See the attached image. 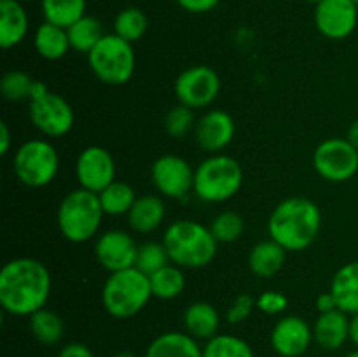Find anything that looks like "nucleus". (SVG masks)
<instances>
[{
    "label": "nucleus",
    "mask_w": 358,
    "mask_h": 357,
    "mask_svg": "<svg viewBox=\"0 0 358 357\" xmlns=\"http://www.w3.org/2000/svg\"><path fill=\"white\" fill-rule=\"evenodd\" d=\"M128 223L133 231L136 233H152L163 224L166 216V206L164 202L156 195H145L136 198L131 210L128 214Z\"/></svg>",
    "instance_id": "nucleus-21"
},
{
    "label": "nucleus",
    "mask_w": 358,
    "mask_h": 357,
    "mask_svg": "<svg viewBox=\"0 0 358 357\" xmlns=\"http://www.w3.org/2000/svg\"><path fill=\"white\" fill-rule=\"evenodd\" d=\"M66 34H69L70 49L77 52H86V55H90L91 49L105 35L101 31L100 21L93 16H87V14L80 18V20H77L73 24H70L66 28Z\"/></svg>",
    "instance_id": "nucleus-28"
},
{
    "label": "nucleus",
    "mask_w": 358,
    "mask_h": 357,
    "mask_svg": "<svg viewBox=\"0 0 358 357\" xmlns=\"http://www.w3.org/2000/svg\"><path fill=\"white\" fill-rule=\"evenodd\" d=\"M358 6L353 0H322L315 7V27L324 37L343 41L355 31Z\"/></svg>",
    "instance_id": "nucleus-13"
},
{
    "label": "nucleus",
    "mask_w": 358,
    "mask_h": 357,
    "mask_svg": "<svg viewBox=\"0 0 358 357\" xmlns=\"http://www.w3.org/2000/svg\"><path fill=\"white\" fill-rule=\"evenodd\" d=\"M220 91L219 74L206 65L185 69L175 80V97L178 104L191 108H205L215 102Z\"/></svg>",
    "instance_id": "nucleus-11"
},
{
    "label": "nucleus",
    "mask_w": 358,
    "mask_h": 357,
    "mask_svg": "<svg viewBox=\"0 0 358 357\" xmlns=\"http://www.w3.org/2000/svg\"><path fill=\"white\" fill-rule=\"evenodd\" d=\"M353 2H355V4H357V6H358V0H353Z\"/></svg>",
    "instance_id": "nucleus-49"
},
{
    "label": "nucleus",
    "mask_w": 358,
    "mask_h": 357,
    "mask_svg": "<svg viewBox=\"0 0 358 357\" xmlns=\"http://www.w3.org/2000/svg\"><path fill=\"white\" fill-rule=\"evenodd\" d=\"M152 298L149 275L136 266L110 273L101 289V303L114 318H129L145 308Z\"/></svg>",
    "instance_id": "nucleus-4"
},
{
    "label": "nucleus",
    "mask_w": 358,
    "mask_h": 357,
    "mask_svg": "<svg viewBox=\"0 0 358 357\" xmlns=\"http://www.w3.org/2000/svg\"><path fill=\"white\" fill-rule=\"evenodd\" d=\"M150 178L157 191L171 200H182L194 189V168L177 154H163L150 168Z\"/></svg>",
    "instance_id": "nucleus-12"
},
{
    "label": "nucleus",
    "mask_w": 358,
    "mask_h": 357,
    "mask_svg": "<svg viewBox=\"0 0 358 357\" xmlns=\"http://www.w3.org/2000/svg\"><path fill=\"white\" fill-rule=\"evenodd\" d=\"M317 310L318 314H327V312L338 310V303H336L331 290H329V293L320 294V296L317 298Z\"/></svg>",
    "instance_id": "nucleus-41"
},
{
    "label": "nucleus",
    "mask_w": 358,
    "mask_h": 357,
    "mask_svg": "<svg viewBox=\"0 0 358 357\" xmlns=\"http://www.w3.org/2000/svg\"><path fill=\"white\" fill-rule=\"evenodd\" d=\"M285 255V248L275 240H262L252 247L248 254V268L259 279H269L283 268Z\"/></svg>",
    "instance_id": "nucleus-24"
},
{
    "label": "nucleus",
    "mask_w": 358,
    "mask_h": 357,
    "mask_svg": "<svg viewBox=\"0 0 358 357\" xmlns=\"http://www.w3.org/2000/svg\"><path fill=\"white\" fill-rule=\"evenodd\" d=\"M28 118L45 136L66 135L73 126V108L62 94L52 93L45 83L35 80L28 100Z\"/></svg>",
    "instance_id": "nucleus-8"
},
{
    "label": "nucleus",
    "mask_w": 358,
    "mask_h": 357,
    "mask_svg": "<svg viewBox=\"0 0 358 357\" xmlns=\"http://www.w3.org/2000/svg\"><path fill=\"white\" fill-rule=\"evenodd\" d=\"M331 293L339 310L353 315L358 312V261L346 262L336 272L331 282Z\"/></svg>",
    "instance_id": "nucleus-23"
},
{
    "label": "nucleus",
    "mask_w": 358,
    "mask_h": 357,
    "mask_svg": "<svg viewBox=\"0 0 358 357\" xmlns=\"http://www.w3.org/2000/svg\"><path fill=\"white\" fill-rule=\"evenodd\" d=\"M58 357H94L93 352L90 350V346H86L84 343H66L62 350H59Z\"/></svg>",
    "instance_id": "nucleus-40"
},
{
    "label": "nucleus",
    "mask_w": 358,
    "mask_h": 357,
    "mask_svg": "<svg viewBox=\"0 0 358 357\" xmlns=\"http://www.w3.org/2000/svg\"><path fill=\"white\" fill-rule=\"evenodd\" d=\"M210 230H212V234L219 244H233L243 234V217L240 214L233 212V210H226V212H220L212 220Z\"/></svg>",
    "instance_id": "nucleus-34"
},
{
    "label": "nucleus",
    "mask_w": 358,
    "mask_h": 357,
    "mask_svg": "<svg viewBox=\"0 0 358 357\" xmlns=\"http://www.w3.org/2000/svg\"><path fill=\"white\" fill-rule=\"evenodd\" d=\"M203 357H255L247 340L236 335H217L203 346Z\"/></svg>",
    "instance_id": "nucleus-31"
},
{
    "label": "nucleus",
    "mask_w": 358,
    "mask_h": 357,
    "mask_svg": "<svg viewBox=\"0 0 358 357\" xmlns=\"http://www.w3.org/2000/svg\"><path fill=\"white\" fill-rule=\"evenodd\" d=\"M147 24H149V21H147L143 10L136 9V7H126L115 16L114 34L133 44L145 35Z\"/></svg>",
    "instance_id": "nucleus-32"
},
{
    "label": "nucleus",
    "mask_w": 358,
    "mask_h": 357,
    "mask_svg": "<svg viewBox=\"0 0 358 357\" xmlns=\"http://www.w3.org/2000/svg\"><path fill=\"white\" fill-rule=\"evenodd\" d=\"M322 227L320 206L308 198L294 196L280 202L268 220L271 240L285 251L301 252L310 247Z\"/></svg>",
    "instance_id": "nucleus-2"
},
{
    "label": "nucleus",
    "mask_w": 358,
    "mask_h": 357,
    "mask_svg": "<svg viewBox=\"0 0 358 357\" xmlns=\"http://www.w3.org/2000/svg\"><path fill=\"white\" fill-rule=\"evenodd\" d=\"M114 357H138V356H135V354H131V352H119V354H115Z\"/></svg>",
    "instance_id": "nucleus-45"
},
{
    "label": "nucleus",
    "mask_w": 358,
    "mask_h": 357,
    "mask_svg": "<svg viewBox=\"0 0 358 357\" xmlns=\"http://www.w3.org/2000/svg\"><path fill=\"white\" fill-rule=\"evenodd\" d=\"M315 343L325 350H338L350 340V317L343 310L318 314L313 324Z\"/></svg>",
    "instance_id": "nucleus-18"
},
{
    "label": "nucleus",
    "mask_w": 358,
    "mask_h": 357,
    "mask_svg": "<svg viewBox=\"0 0 358 357\" xmlns=\"http://www.w3.org/2000/svg\"><path fill=\"white\" fill-rule=\"evenodd\" d=\"M196 118L194 108L187 107V105H175L164 118V130L173 139H182L187 135L191 130H194Z\"/></svg>",
    "instance_id": "nucleus-36"
},
{
    "label": "nucleus",
    "mask_w": 358,
    "mask_h": 357,
    "mask_svg": "<svg viewBox=\"0 0 358 357\" xmlns=\"http://www.w3.org/2000/svg\"><path fill=\"white\" fill-rule=\"evenodd\" d=\"M145 357H203V349L189 332L168 331L149 343Z\"/></svg>",
    "instance_id": "nucleus-20"
},
{
    "label": "nucleus",
    "mask_w": 358,
    "mask_h": 357,
    "mask_svg": "<svg viewBox=\"0 0 358 357\" xmlns=\"http://www.w3.org/2000/svg\"><path fill=\"white\" fill-rule=\"evenodd\" d=\"M152 296L157 300H173L180 296L185 287V276L180 266L168 262L156 273L149 275Z\"/></svg>",
    "instance_id": "nucleus-26"
},
{
    "label": "nucleus",
    "mask_w": 358,
    "mask_h": 357,
    "mask_svg": "<svg viewBox=\"0 0 358 357\" xmlns=\"http://www.w3.org/2000/svg\"><path fill=\"white\" fill-rule=\"evenodd\" d=\"M14 174L28 188H44L51 184L59 170V154L51 142L42 139L21 144L14 153Z\"/></svg>",
    "instance_id": "nucleus-9"
},
{
    "label": "nucleus",
    "mask_w": 358,
    "mask_h": 357,
    "mask_svg": "<svg viewBox=\"0 0 358 357\" xmlns=\"http://www.w3.org/2000/svg\"><path fill=\"white\" fill-rule=\"evenodd\" d=\"M345 357H358V349L357 350H353V352H350V354H346Z\"/></svg>",
    "instance_id": "nucleus-46"
},
{
    "label": "nucleus",
    "mask_w": 358,
    "mask_h": 357,
    "mask_svg": "<svg viewBox=\"0 0 358 357\" xmlns=\"http://www.w3.org/2000/svg\"><path fill=\"white\" fill-rule=\"evenodd\" d=\"M313 342V328L299 315L282 317L271 331V346L280 357H301Z\"/></svg>",
    "instance_id": "nucleus-16"
},
{
    "label": "nucleus",
    "mask_w": 358,
    "mask_h": 357,
    "mask_svg": "<svg viewBox=\"0 0 358 357\" xmlns=\"http://www.w3.org/2000/svg\"><path fill=\"white\" fill-rule=\"evenodd\" d=\"M243 170L234 158L212 154L194 168V195L206 203H222L240 192Z\"/></svg>",
    "instance_id": "nucleus-6"
},
{
    "label": "nucleus",
    "mask_w": 358,
    "mask_h": 357,
    "mask_svg": "<svg viewBox=\"0 0 358 357\" xmlns=\"http://www.w3.org/2000/svg\"><path fill=\"white\" fill-rule=\"evenodd\" d=\"M219 2L220 0H177V4L182 9L192 14L210 13L212 9H215Z\"/></svg>",
    "instance_id": "nucleus-39"
},
{
    "label": "nucleus",
    "mask_w": 358,
    "mask_h": 357,
    "mask_svg": "<svg viewBox=\"0 0 358 357\" xmlns=\"http://www.w3.org/2000/svg\"><path fill=\"white\" fill-rule=\"evenodd\" d=\"M90 69L108 86H122L135 74V49L115 34H105L87 55Z\"/></svg>",
    "instance_id": "nucleus-7"
},
{
    "label": "nucleus",
    "mask_w": 358,
    "mask_h": 357,
    "mask_svg": "<svg viewBox=\"0 0 358 357\" xmlns=\"http://www.w3.org/2000/svg\"><path fill=\"white\" fill-rule=\"evenodd\" d=\"M105 216H124L136 202L135 189L122 181H114L103 191L98 192Z\"/></svg>",
    "instance_id": "nucleus-29"
},
{
    "label": "nucleus",
    "mask_w": 358,
    "mask_h": 357,
    "mask_svg": "<svg viewBox=\"0 0 358 357\" xmlns=\"http://www.w3.org/2000/svg\"><path fill=\"white\" fill-rule=\"evenodd\" d=\"M10 149V130L6 121L0 122V154L6 156Z\"/></svg>",
    "instance_id": "nucleus-42"
},
{
    "label": "nucleus",
    "mask_w": 358,
    "mask_h": 357,
    "mask_svg": "<svg viewBox=\"0 0 358 357\" xmlns=\"http://www.w3.org/2000/svg\"><path fill=\"white\" fill-rule=\"evenodd\" d=\"M34 48L37 55L48 62L62 59L70 49L66 28L44 21L38 24L34 34Z\"/></svg>",
    "instance_id": "nucleus-25"
},
{
    "label": "nucleus",
    "mask_w": 358,
    "mask_h": 357,
    "mask_svg": "<svg viewBox=\"0 0 358 357\" xmlns=\"http://www.w3.org/2000/svg\"><path fill=\"white\" fill-rule=\"evenodd\" d=\"M76 177L80 188L98 195L115 181L114 158L105 147H86L76 161Z\"/></svg>",
    "instance_id": "nucleus-14"
},
{
    "label": "nucleus",
    "mask_w": 358,
    "mask_h": 357,
    "mask_svg": "<svg viewBox=\"0 0 358 357\" xmlns=\"http://www.w3.org/2000/svg\"><path fill=\"white\" fill-rule=\"evenodd\" d=\"M185 332L196 340H206L219 335L220 315L213 304L206 301H194L184 312Z\"/></svg>",
    "instance_id": "nucleus-22"
},
{
    "label": "nucleus",
    "mask_w": 358,
    "mask_h": 357,
    "mask_svg": "<svg viewBox=\"0 0 358 357\" xmlns=\"http://www.w3.org/2000/svg\"><path fill=\"white\" fill-rule=\"evenodd\" d=\"M350 340L358 349V312L350 317Z\"/></svg>",
    "instance_id": "nucleus-43"
},
{
    "label": "nucleus",
    "mask_w": 358,
    "mask_h": 357,
    "mask_svg": "<svg viewBox=\"0 0 358 357\" xmlns=\"http://www.w3.org/2000/svg\"><path fill=\"white\" fill-rule=\"evenodd\" d=\"M255 301H257L259 310L268 315H278L285 312L287 307H289V300L280 290H266L261 296L255 298Z\"/></svg>",
    "instance_id": "nucleus-38"
},
{
    "label": "nucleus",
    "mask_w": 358,
    "mask_h": 357,
    "mask_svg": "<svg viewBox=\"0 0 358 357\" xmlns=\"http://www.w3.org/2000/svg\"><path fill=\"white\" fill-rule=\"evenodd\" d=\"M168 261H170V258H168L166 247L163 245V241H145L138 247L135 266L145 275H152L157 270L166 266Z\"/></svg>",
    "instance_id": "nucleus-35"
},
{
    "label": "nucleus",
    "mask_w": 358,
    "mask_h": 357,
    "mask_svg": "<svg viewBox=\"0 0 358 357\" xmlns=\"http://www.w3.org/2000/svg\"><path fill=\"white\" fill-rule=\"evenodd\" d=\"M28 14L20 0H0V46L10 49L28 34Z\"/></svg>",
    "instance_id": "nucleus-19"
},
{
    "label": "nucleus",
    "mask_w": 358,
    "mask_h": 357,
    "mask_svg": "<svg viewBox=\"0 0 358 357\" xmlns=\"http://www.w3.org/2000/svg\"><path fill=\"white\" fill-rule=\"evenodd\" d=\"M103 209L96 192L73 189L62 200L56 212L59 233L72 244H83L98 233L103 220Z\"/></svg>",
    "instance_id": "nucleus-5"
},
{
    "label": "nucleus",
    "mask_w": 358,
    "mask_h": 357,
    "mask_svg": "<svg viewBox=\"0 0 358 357\" xmlns=\"http://www.w3.org/2000/svg\"><path fill=\"white\" fill-rule=\"evenodd\" d=\"M346 139H348V142L352 144L353 147H357L358 149V119H355V121L350 125L348 133H346Z\"/></svg>",
    "instance_id": "nucleus-44"
},
{
    "label": "nucleus",
    "mask_w": 358,
    "mask_h": 357,
    "mask_svg": "<svg viewBox=\"0 0 358 357\" xmlns=\"http://www.w3.org/2000/svg\"><path fill=\"white\" fill-rule=\"evenodd\" d=\"M306 2H311V4H318V2H322V0H306Z\"/></svg>",
    "instance_id": "nucleus-47"
},
{
    "label": "nucleus",
    "mask_w": 358,
    "mask_h": 357,
    "mask_svg": "<svg viewBox=\"0 0 358 357\" xmlns=\"http://www.w3.org/2000/svg\"><path fill=\"white\" fill-rule=\"evenodd\" d=\"M63 321L56 312L41 308L30 315V331L42 345H56L63 336Z\"/></svg>",
    "instance_id": "nucleus-30"
},
{
    "label": "nucleus",
    "mask_w": 358,
    "mask_h": 357,
    "mask_svg": "<svg viewBox=\"0 0 358 357\" xmlns=\"http://www.w3.org/2000/svg\"><path fill=\"white\" fill-rule=\"evenodd\" d=\"M44 21L69 28L83 16H86V0H42Z\"/></svg>",
    "instance_id": "nucleus-27"
},
{
    "label": "nucleus",
    "mask_w": 358,
    "mask_h": 357,
    "mask_svg": "<svg viewBox=\"0 0 358 357\" xmlns=\"http://www.w3.org/2000/svg\"><path fill=\"white\" fill-rule=\"evenodd\" d=\"M20 2H28V0H20Z\"/></svg>",
    "instance_id": "nucleus-48"
},
{
    "label": "nucleus",
    "mask_w": 358,
    "mask_h": 357,
    "mask_svg": "<svg viewBox=\"0 0 358 357\" xmlns=\"http://www.w3.org/2000/svg\"><path fill=\"white\" fill-rule=\"evenodd\" d=\"M254 308H257V301H255V298L252 294H238L233 303H231L229 310H227V322L229 324H241V322L250 317Z\"/></svg>",
    "instance_id": "nucleus-37"
},
{
    "label": "nucleus",
    "mask_w": 358,
    "mask_h": 357,
    "mask_svg": "<svg viewBox=\"0 0 358 357\" xmlns=\"http://www.w3.org/2000/svg\"><path fill=\"white\" fill-rule=\"evenodd\" d=\"M313 167L329 182H346L358 172V149L348 139H327L313 153Z\"/></svg>",
    "instance_id": "nucleus-10"
},
{
    "label": "nucleus",
    "mask_w": 358,
    "mask_h": 357,
    "mask_svg": "<svg viewBox=\"0 0 358 357\" xmlns=\"http://www.w3.org/2000/svg\"><path fill=\"white\" fill-rule=\"evenodd\" d=\"M234 132H236L234 119L220 108H212V111L205 112L194 126V136L198 146L212 154H219L220 150L226 149L233 142Z\"/></svg>",
    "instance_id": "nucleus-17"
},
{
    "label": "nucleus",
    "mask_w": 358,
    "mask_h": 357,
    "mask_svg": "<svg viewBox=\"0 0 358 357\" xmlns=\"http://www.w3.org/2000/svg\"><path fill=\"white\" fill-rule=\"evenodd\" d=\"M51 294V273L34 258H16L0 270V304L16 317H30L45 308Z\"/></svg>",
    "instance_id": "nucleus-1"
},
{
    "label": "nucleus",
    "mask_w": 358,
    "mask_h": 357,
    "mask_svg": "<svg viewBox=\"0 0 358 357\" xmlns=\"http://www.w3.org/2000/svg\"><path fill=\"white\" fill-rule=\"evenodd\" d=\"M215 237L212 230L198 220H175L163 234V245L168 258L180 268H205L217 254Z\"/></svg>",
    "instance_id": "nucleus-3"
},
{
    "label": "nucleus",
    "mask_w": 358,
    "mask_h": 357,
    "mask_svg": "<svg viewBox=\"0 0 358 357\" xmlns=\"http://www.w3.org/2000/svg\"><path fill=\"white\" fill-rule=\"evenodd\" d=\"M35 80L23 70H9L0 80V93L9 102L30 100Z\"/></svg>",
    "instance_id": "nucleus-33"
},
{
    "label": "nucleus",
    "mask_w": 358,
    "mask_h": 357,
    "mask_svg": "<svg viewBox=\"0 0 358 357\" xmlns=\"http://www.w3.org/2000/svg\"><path fill=\"white\" fill-rule=\"evenodd\" d=\"M138 247L131 234L122 230H110L98 237L94 255L107 272L114 273L135 266Z\"/></svg>",
    "instance_id": "nucleus-15"
}]
</instances>
